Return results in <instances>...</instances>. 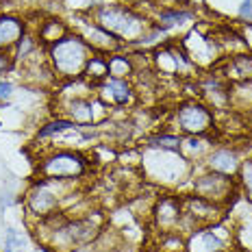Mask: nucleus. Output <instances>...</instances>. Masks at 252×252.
I'll use <instances>...</instances> for the list:
<instances>
[{
    "instance_id": "obj_1",
    "label": "nucleus",
    "mask_w": 252,
    "mask_h": 252,
    "mask_svg": "<svg viewBox=\"0 0 252 252\" xmlns=\"http://www.w3.org/2000/svg\"><path fill=\"white\" fill-rule=\"evenodd\" d=\"M89 15L109 35H113L124 48H130L152 26V20L148 15H144V11H139L135 4H128V2L124 4L120 0L104 4V7H98L96 11H92Z\"/></svg>"
},
{
    "instance_id": "obj_2",
    "label": "nucleus",
    "mask_w": 252,
    "mask_h": 252,
    "mask_svg": "<svg viewBox=\"0 0 252 252\" xmlns=\"http://www.w3.org/2000/svg\"><path fill=\"white\" fill-rule=\"evenodd\" d=\"M141 172L146 181L157 185L174 187L183 181H191L193 163H189L178 150H163V148H148L141 152Z\"/></svg>"
},
{
    "instance_id": "obj_3",
    "label": "nucleus",
    "mask_w": 252,
    "mask_h": 252,
    "mask_svg": "<svg viewBox=\"0 0 252 252\" xmlns=\"http://www.w3.org/2000/svg\"><path fill=\"white\" fill-rule=\"evenodd\" d=\"M96 55L89 48L87 41H83L76 33H67L65 37H61L59 41H55L52 46L46 48V59L48 65L55 72L57 81H74L81 78L85 72V65L92 57Z\"/></svg>"
},
{
    "instance_id": "obj_4",
    "label": "nucleus",
    "mask_w": 252,
    "mask_h": 252,
    "mask_svg": "<svg viewBox=\"0 0 252 252\" xmlns=\"http://www.w3.org/2000/svg\"><path fill=\"white\" fill-rule=\"evenodd\" d=\"M89 172V159L74 148H50L39 157L37 174L48 181H78Z\"/></svg>"
},
{
    "instance_id": "obj_5",
    "label": "nucleus",
    "mask_w": 252,
    "mask_h": 252,
    "mask_svg": "<svg viewBox=\"0 0 252 252\" xmlns=\"http://www.w3.org/2000/svg\"><path fill=\"white\" fill-rule=\"evenodd\" d=\"M70 183L74 181H48V178H37L33 185L29 187V191L24 193V209L31 218L46 220L50 215L59 213L61 202L65 200V196H70Z\"/></svg>"
},
{
    "instance_id": "obj_6",
    "label": "nucleus",
    "mask_w": 252,
    "mask_h": 252,
    "mask_svg": "<svg viewBox=\"0 0 252 252\" xmlns=\"http://www.w3.org/2000/svg\"><path fill=\"white\" fill-rule=\"evenodd\" d=\"M172 126L174 133L183 137H207L211 130H215V111L200 98H189L172 111Z\"/></svg>"
},
{
    "instance_id": "obj_7",
    "label": "nucleus",
    "mask_w": 252,
    "mask_h": 252,
    "mask_svg": "<svg viewBox=\"0 0 252 252\" xmlns=\"http://www.w3.org/2000/svg\"><path fill=\"white\" fill-rule=\"evenodd\" d=\"M189 185H191V193H196V196L218 204L222 209H228V204L239 193L237 178L218 174V172H211V170H204L202 174H193Z\"/></svg>"
},
{
    "instance_id": "obj_8",
    "label": "nucleus",
    "mask_w": 252,
    "mask_h": 252,
    "mask_svg": "<svg viewBox=\"0 0 252 252\" xmlns=\"http://www.w3.org/2000/svg\"><path fill=\"white\" fill-rule=\"evenodd\" d=\"M178 44L185 50L187 59L196 65V70H209V67L218 65V63L224 59V50H222V46H220L218 37L202 33L198 26L189 29Z\"/></svg>"
},
{
    "instance_id": "obj_9",
    "label": "nucleus",
    "mask_w": 252,
    "mask_h": 252,
    "mask_svg": "<svg viewBox=\"0 0 252 252\" xmlns=\"http://www.w3.org/2000/svg\"><path fill=\"white\" fill-rule=\"evenodd\" d=\"M70 31L76 33L83 41H87L89 48H92L96 55H113V52L124 50V46L120 44L113 35H109L102 26H98L94 22V18L89 13H74L72 15Z\"/></svg>"
},
{
    "instance_id": "obj_10",
    "label": "nucleus",
    "mask_w": 252,
    "mask_h": 252,
    "mask_svg": "<svg viewBox=\"0 0 252 252\" xmlns=\"http://www.w3.org/2000/svg\"><path fill=\"white\" fill-rule=\"evenodd\" d=\"M152 65H155L159 76H178V78H191V72H198L196 65L187 59L185 50L181 44L167 39L163 46L152 50Z\"/></svg>"
},
{
    "instance_id": "obj_11",
    "label": "nucleus",
    "mask_w": 252,
    "mask_h": 252,
    "mask_svg": "<svg viewBox=\"0 0 252 252\" xmlns=\"http://www.w3.org/2000/svg\"><path fill=\"white\" fill-rule=\"evenodd\" d=\"M152 220L159 233H183V198L163 193L152 207Z\"/></svg>"
},
{
    "instance_id": "obj_12",
    "label": "nucleus",
    "mask_w": 252,
    "mask_h": 252,
    "mask_svg": "<svg viewBox=\"0 0 252 252\" xmlns=\"http://www.w3.org/2000/svg\"><path fill=\"white\" fill-rule=\"evenodd\" d=\"M96 100L107 109H124L135 100V85L128 78H104L102 83H98L96 89Z\"/></svg>"
},
{
    "instance_id": "obj_13",
    "label": "nucleus",
    "mask_w": 252,
    "mask_h": 252,
    "mask_svg": "<svg viewBox=\"0 0 252 252\" xmlns=\"http://www.w3.org/2000/svg\"><path fill=\"white\" fill-rule=\"evenodd\" d=\"M96 96L78 98H59V118H67L78 126H94L96 122Z\"/></svg>"
},
{
    "instance_id": "obj_14",
    "label": "nucleus",
    "mask_w": 252,
    "mask_h": 252,
    "mask_svg": "<svg viewBox=\"0 0 252 252\" xmlns=\"http://www.w3.org/2000/svg\"><path fill=\"white\" fill-rule=\"evenodd\" d=\"M220 72L218 74L228 81L230 85H239V83H250L252 81V52L241 50L226 55L218 63Z\"/></svg>"
},
{
    "instance_id": "obj_15",
    "label": "nucleus",
    "mask_w": 252,
    "mask_h": 252,
    "mask_svg": "<svg viewBox=\"0 0 252 252\" xmlns=\"http://www.w3.org/2000/svg\"><path fill=\"white\" fill-rule=\"evenodd\" d=\"M239 165H241V155L235 148H228V146L211 148V152L202 161L204 170L218 172V174H224V176H235V178H237Z\"/></svg>"
},
{
    "instance_id": "obj_16",
    "label": "nucleus",
    "mask_w": 252,
    "mask_h": 252,
    "mask_svg": "<svg viewBox=\"0 0 252 252\" xmlns=\"http://www.w3.org/2000/svg\"><path fill=\"white\" fill-rule=\"evenodd\" d=\"M228 241L218 233V224L187 233V252H228Z\"/></svg>"
},
{
    "instance_id": "obj_17",
    "label": "nucleus",
    "mask_w": 252,
    "mask_h": 252,
    "mask_svg": "<svg viewBox=\"0 0 252 252\" xmlns=\"http://www.w3.org/2000/svg\"><path fill=\"white\" fill-rule=\"evenodd\" d=\"M196 22V11L187 4H170V7H161L157 15L152 18V24L163 29L165 33H172L174 29L189 26Z\"/></svg>"
},
{
    "instance_id": "obj_18",
    "label": "nucleus",
    "mask_w": 252,
    "mask_h": 252,
    "mask_svg": "<svg viewBox=\"0 0 252 252\" xmlns=\"http://www.w3.org/2000/svg\"><path fill=\"white\" fill-rule=\"evenodd\" d=\"M26 33L24 18L13 13H0V50H13Z\"/></svg>"
},
{
    "instance_id": "obj_19",
    "label": "nucleus",
    "mask_w": 252,
    "mask_h": 252,
    "mask_svg": "<svg viewBox=\"0 0 252 252\" xmlns=\"http://www.w3.org/2000/svg\"><path fill=\"white\" fill-rule=\"evenodd\" d=\"M67 33H70V24L59 15H48V18L39 20V24L35 26V37L44 48H48L55 41L65 37Z\"/></svg>"
},
{
    "instance_id": "obj_20",
    "label": "nucleus",
    "mask_w": 252,
    "mask_h": 252,
    "mask_svg": "<svg viewBox=\"0 0 252 252\" xmlns=\"http://www.w3.org/2000/svg\"><path fill=\"white\" fill-rule=\"evenodd\" d=\"M107 63H109V76L128 78V81L135 78L137 63H135V57L128 55V52L120 50V52H113V55H107Z\"/></svg>"
},
{
    "instance_id": "obj_21",
    "label": "nucleus",
    "mask_w": 252,
    "mask_h": 252,
    "mask_svg": "<svg viewBox=\"0 0 252 252\" xmlns=\"http://www.w3.org/2000/svg\"><path fill=\"white\" fill-rule=\"evenodd\" d=\"M211 148H213L211 139H207V137H196V135H189V137H183L178 152H181V155L185 157L189 163H196V161H204V157H207L209 152H211Z\"/></svg>"
},
{
    "instance_id": "obj_22",
    "label": "nucleus",
    "mask_w": 252,
    "mask_h": 252,
    "mask_svg": "<svg viewBox=\"0 0 252 252\" xmlns=\"http://www.w3.org/2000/svg\"><path fill=\"white\" fill-rule=\"evenodd\" d=\"M74 128H78V124H74L72 120H67V118H52V120H48L41 128L37 130V139H59L63 133H67V130H74Z\"/></svg>"
},
{
    "instance_id": "obj_23",
    "label": "nucleus",
    "mask_w": 252,
    "mask_h": 252,
    "mask_svg": "<svg viewBox=\"0 0 252 252\" xmlns=\"http://www.w3.org/2000/svg\"><path fill=\"white\" fill-rule=\"evenodd\" d=\"M83 78L89 81L94 87L98 83H102L104 78H109V63H107V55H94L92 59L87 61L85 72H83Z\"/></svg>"
},
{
    "instance_id": "obj_24",
    "label": "nucleus",
    "mask_w": 252,
    "mask_h": 252,
    "mask_svg": "<svg viewBox=\"0 0 252 252\" xmlns=\"http://www.w3.org/2000/svg\"><path fill=\"white\" fill-rule=\"evenodd\" d=\"M183 135L174 133V130H161V133H155L146 139V146L148 148H163V150H178L181 148Z\"/></svg>"
},
{
    "instance_id": "obj_25",
    "label": "nucleus",
    "mask_w": 252,
    "mask_h": 252,
    "mask_svg": "<svg viewBox=\"0 0 252 252\" xmlns=\"http://www.w3.org/2000/svg\"><path fill=\"white\" fill-rule=\"evenodd\" d=\"M237 187L241 196L252 202V157L241 159V165L237 172Z\"/></svg>"
},
{
    "instance_id": "obj_26",
    "label": "nucleus",
    "mask_w": 252,
    "mask_h": 252,
    "mask_svg": "<svg viewBox=\"0 0 252 252\" xmlns=\"http://www.w3.org/2000/svg\"><path fill=\"white\" fill-rule=\"evenodd\" d=\"M26 246V237L20 233L18 228L9 226L4 230V237H2V252H22V248Z\"/></svg>"
},
{
    "instance_id": "obj_27",
    "label": "nucleus",
    "mask_w": 252,
    "mask_h": 252,
    "mask_svg": "<svg viewBox=\"0 0 252 252\" xmlns=\"http://www.w3.org/2000/svg\"><path fill=\"white\" fill-rule=\"evenodd\" d=\"M15 67L13 52L11 50H0V78H4Z\"/></svg>"
},
{
    "instance_id": "obj_28",
    "label": "nucleus",
    "mask_w": 252,
    "mask_h": 252,
    "mask_svg": "<svg viewBox=\"0 0 252 252\" xmlns=\"http://www.w3.org/2000/svg\"><path fill=\"white\" fill-rule=\"evenodd\" d=\"M13 96H15V83H13V81H9L7 76L0 78V104L9 102Z\"/></svg>"
},
{
    "instance_id": "obj_29",
    "label": "nucleus",
    "mask_w": 252,
    "mask_h": 252,
    "mask_svg": "<svg viewBox=\"0 0 252 252\" xmlns=\"http://www.w3.org/2000/svg\"><path fill=\"white\" fill-rule=\"evenodd\" d=\"M237 18L241 24H252V0H241Z\"/></svg>"
},
{
    "instance_id": "obj_30",
    "label": "nucleus",
    "mask_w": 252,
    "mask_h": 252,
    "mask_svg": "<svg viewBox=\"0 0 252 252\" xmlns=\"http://www.w3.org/2000/svg\"><path fill=\"white\" fill-rule=\"evenodd\" d=\"M239 35H241V39H244V44H246V48H248V52H252V24H241Z\"/></svg>"
},
{
    "instance_id": "obj_31",
    "label": "nucleus",
    "mask_w": 252,
    "mask_h": 252,
    "mask_svg": "<svg viewBox=\"0 0 252 252\" xmlns=\"http://www.w3.org/2000/svg\"><path fill=\"white\" fill-rule=\"evenodd\" d=\"M11 204H13L11 193H2V196H0V209H7V207H11Z\"/></svg>"
},
{
    "instance_id": "obj_32",
    "label": "nucleus",
    "mask_w": 252,
    "mask_h": 252,
    "mask_svg": "<svg viewBox=\"0 0 252 252\" xmlns=\"http://www.w3.org/2000/svg\"><path fill=\"white\" fill-rule=\"evenodd\" d=\"M187 2H191V4H193V2H196V4H204L207 0H187Z\"/></svg>"
},
{
    "instance_id": "obj_33",
    "label": "nucleus",
    "mask_w": 252,
    "mask_h": 252,
    "mask_svg": "<svg viewBox=\"0 0 252 252\" xmlns=\"http://www.w3.org/2000/svg\"><path fill=\"white\" fill-rule=\"evenodd\" d=\"M228 252H230V250H228Z\"/></svg>"
}]
</instances>
